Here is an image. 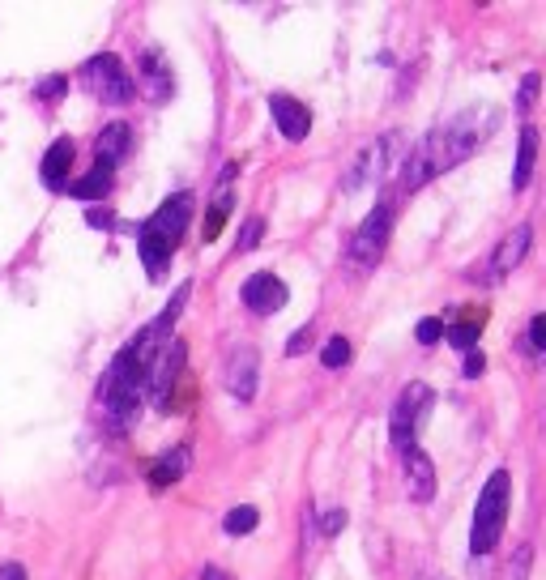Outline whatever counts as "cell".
Here are the masks:
<instances>
[{
    "mask_svg": "<svg viewBox=\"0 0 546 580\" xmlns=\"http://www.w3.org/2000/svg\"><path fill=\"white\" fill-rule=\"evenodd\" d=\"M495 120H500V111H495V107H470V111H461V116H453L448 124L431 128V133L406 154L401 192L423 188V184L436 180V175H444V171H453L457 163H465V158H470L478 145L495 133Z\"/></svg>",
    "mask_w": 546,
    "mask_h": 580,
    "instance_id": "6da1fadb",
    "label": "cell"
},
{
    "mask_svg": "<svg viewBox=\"0 0 546 580\" xmlns=\"http://www.w3.org/2000/svg\"><path fill=\"white\" fill-rule=\"evenodd\" d=\"M508 499H512V478H508V470H495L487 478L483 495H478V508H474V534H470L474 555L495 551V542L504 534V521H508Z\"/></svg>",
    "mask_w": 546,
    "mask_h": 580,
    "instance_id": "7a4b0ae2",
    "label": "cell"
},
{
    "mask_svg": "<svg viewBox=\"0 0 546 580\" xmlns=\"http://www.w3.org/2000/svg\"><path fill=\"white\" fill-rule=\"evenodd\" d=\"M82 86L94 90V94H99L103 103H111V107H120V103H128V99L137 94L133 73H128V69H124V60H120V56H111V52L86 60V69H82Z\"/></svg>",
    "mask_w": 546,
    "mask_h": 580,
    "instance_id": "3957f363",
    "label": "cell"
},
{
    "mask_svg": "<svg viewBox=\"0 0 546 580\" xmlns=\"http://www.w3.org/2000/svg\"><path fill=\"white\" fill-rule=\"evenodd\" d=\"M431 406H436V393L427 389V384H406L397 397V406H393V418H389V431H393V448H414V435H419L423 427V418L431 414Z\"/></svg>",
    "mask_w": 546,
    "mask_h": 580,
    "instance_id": "277c9868",
    "label": "cell"
},
{
    "mask_svg": "<svg viewBox=\"0 0 546 580\" xmlns=\"http://www.w3.org/2000/svg\"><path fill=\"white\" fill-rule=\"evenodd\" d=\"M389 235H393V209L376 205L372 214L363 218L355 239H350V261H355V269H372L384 256V248H389Z\"/></svg>",
    "mask_w": 546,
    "mask_h": 580,
    "instance_id": "5b68a950",
    "label": "cell"
},
{
    "mask_svg": "<svg viewBox=\"0 0 546 580\" xmlns=\"http://www.w3.org/2000/svg\"><path fill=\"white\" fill-rule=\"evenodd\" d=\"M188 222H192V192H175V197H167L146 222H141V231L163 239V244L175 252V244H180L184 231H188Z\"/></svg>",
    "mask_w": 546,
    "mask_h": 580,
    "instance_id": "8992f818",
    "label": "cell"
},
{
    "mask_svg": "<svg viewBox=\"0 0 546 580\" xmlns=\"http://www.w3.org/2000/svg\"><path fill=\"white\" fill-rule=\"evenodd\" d=\"M389 150H393V137H380L376 145L359 150L355 163H350V171H346L342 188H346V192H359V188H367V184H376L380 175H384V167H389Z\"/></svg>",
    "mask_w": 546,
    "mask_h": 580,
    "instance_id": "52a82bcc",
    "label": "cell"
},
{
    "mask_svg": "<svg viewBox=\"0 0 546 580\" xmlns=\"http://www.w3.org/2000/svg\"><path fill=\"white\" fill-rule=\"evenodd\" d=\"M239 295H244V308L252 316H273L286 308V282L273 278V273H252Z\"/></svg>",
    "mask_w": 546,
    "mask_h": 580,
    "instance_id": "ba28073f",
    "label": "cell"
},
{
    "mask_svg": "<svg viewBox=\"0 0 546 580\" xmlns=\"http://www.w3.org/2000/svg\"><path fill=\"white\" fill-rule=\"evenodd\" d=\"M256 376H261V359H256V350H252V346L231 350L227 372H222V380H227V393L248 406V401L256 397Z\"/></svg>",
    "mask_w": 546,
    "mask_h": 580,
    "instance_id": "9c48e42d",
    "label": "cell"
},
{
    "mask_svg": "<svg viewBox=\"0 0 546 580\" xmlns=\"http://www.w3.org/2000/svg\"><path fill=\"white\" fill-rule=\"evenodd\" d=\"M269 111H273V124H278V133L286 141H303V137L312 133V111H308V103L291 99V94H273Z\"/></svg>",
    "mask_w": 546,
    "mask_h": 580,
    "instance_id": "30bf717a",
    "label": "cell"
},
{
    "mask_svg": "<svg viewBox=\"0 0 546 580\" xmlns=\"http://www.w3.org/2000/svg\"><path fill=\"white\" fill-rule=\"evenodd\" d=\"M406 491L414 504H431L436 499V465H431V457L419 444L406 448Z\"/></svg>",
    "mask_w": 546,
    "mask_h": 580,
    "instance_id": "8fae6325",
    "label": "cell"
},
{
    "mask_svg": "<svg viewBox=\"0 0 546 580\" xmlns=\"http://www.w3.org/2000/svg\"><path fill=\"white\" fill-rule=\"evenodd\" d=\"M141 86H146V99L150 103H167L171 99V90H175V82H171V69L163 64V52H150L141 56Z\"/></svg>",
    "mask_w": 546,
    "mask_h": 580,
    "instance_id": "7c38bea8",
    "label": "cell"
},
{
    "mask_svg": "<svg viewBox=\"0 0 546 580\" xmlns=\"http://www.w3.org/2000/svg\"><path fill=\"white\" fill-rule=\"evenodd\" d=\"M529 239H534V231H529V222H521V227H512V235H504V244L495 248V256H491V273H495V278H504L508 269H517V265L525 261Z\"/></svg>",
    "mask_w": 546,
    "mask_h": 580,
    "instance_id": "4fadbf2b",
    "label": "cell"
},
{
    "mask_svg": "<svg viewBox=\"0 0 546 580\" xmlns=\"http://www.w3.org/2000/svg\"><path fill=\"white\" fill-rule=\"evenodd\" d=\"M69 171H73V141L60 137V141H52V150H47L39 175H43V184L52 192H64V188H69Z\"/></svg>",
    "mask_w": 546,
    "mask_h": 580,
    "instance_id": "5bb4252c",
    "label": "cell"
},
{
    "mask_svg": "<svg viewBox=\"0 0 546 580\" xmlns=\"http://www.w3.org/2000/svg\"><path fill=\"white\" fill-rule=\"evenodd\" d=\"M94 150H99V158L103 163H124L128 158V150H133V128H128L124 120H116V124H107L103 133H99V141H94Z\"/></svg>",
    "mask_w": 546,
    "mask_h": 580,
    "instance_id": "9a60e30c",
    "label": "cell"
},
{
    "mask_svg": "<svg viewBox=\"0 0 546 580\" xmlns=\"http://www.w3.org/2000/svg\"><path fill=\"white\" fill-rule=\"evenodd\" d=\"M111 180H116V167L99 158V163L90 167V175H82V180L69 184L64 192H69V197H77V201H99V197H107V192H111Z\"/></svg>",
    "mask_w": 546,
    "mask_h": 580,
    "instance_id": "2e32d148",
    "label": "cell"
},
{
    "mask_svg": "<svg viewBox=\"0 0 546 580\" xmlns=\"http://www.w3.org/2000/svg\"><path fill=\"white\" fill-rule=\"evenodd\" d=\"M534 163H538V128L525 124L521 128V150H517V171H512V192L529 188V175H534Z\"/></svg>",
    "mask_w": 546,
    "mask_h": 580,
    "instance_id": "e0dca14e",
    "label": "cell"
},
{
    "mask_svg": "<svg viewBox=\"0 0 546 580\" xmlns=\"http://www.w3.org/2000/svg\"><path fill=\"white\" fill-rule=\"evenodd\" d=\"M188 461H192L188 448H175V453L158 457V461H154V470H150V487H154V491H163L167 482H180L184 470H188Z\"/></svg>",
    "mask_w": 546,
    "mask_h": 580,
    "instance_id": "ac0fdd59",
    "label": "cell"
},
{
    "mask_svg": "<svg viewBox=\"0 0 546 580\" xmlns=\"http://www.w3.org/2000/svg\"><path fill=\"white\" fill-rule=\"evenodd\" d=\"M137 252H141V261H146V273L154 282H163V273H167V261H171V248L163 244V239H154L146 231H137Z\"/></svg>",
    "mask_w": 546,
    "mask_h": 580,
    "instance_id": "d6986e66",
    "label": "cell"
},
{
    "mask_svg": "<svg viewBox=\"0 0 546 580\" xmlns=\"http://www.w3.org/2000/svg\"><path fill=\"white\" fill-rule=\"evenodd\" d=\"M256 525H261V512H256L252 504H244V508H231L227 517H222V529H227L231 538H244V534H252Z\"/></svg>",
    "mask_w": 546,
    "mask_h": 580,
    "instance_id": "ffe728a7",
    "label": "cell"
},
{
    "mask_svg": "<svg viewBox=\"0 0 546 580\" xmlns=\"http://www.w3.org/2000/svg\"><path fill=\"white\" fill-rule=\"evenodd\" d=\"M320 363L333 367V372H337V367H346L350 363V342H346V337H329V342L320 346Z\"/></svg>",
    "mask_w": 546,
    "mask_h": 580,
    "instance_id": "44dd1931",
    "label": "cell"
},
{
    "mask_svg": "<svg viewBox=\"0 0 546 580\" xmlns=\"http://www.w3.org/2000/svg\"><path fill=\"white\" fill-rule=\"evenodd\" d=\"M478 325H470V320H465V325H453V329H444V342H453L457 350H470L474 342H478Z\"/></svg>",
    "mask_w": 546,
    "mask_h": 580,
    "instance_id": "7402d4cb",
    "label": "cell"
},
{
    "mask_svg": "<svg viewBox=\"0 0 546 580\" xmlns=\"http://www.w3.org/2000/svg\"><path fill=\"white\" fill-rule=\"evenodd\" d=\"M261 235H265V218H248L244 222V235H239V244H235V252L256 248V244H261Z\"/></svg>",
    "mask_w": 546,
    "mask_h": 580,
    "instance_id": "603a6c76",
    "label": "cell"
},
{
    "mask_svg": "<svg viewBox=\"0 0 546 580\" xmlns=\"http://www.w3.org/2000/svg\"><path fill=\"white\" fill-rule=\"evenodd\" d=\"M444 329H448L444 320H436V316H423V320H419V342H423V346H436L440 337H444Z\"/></svg>",
    "mask_w": 546,
    "mask_h": 580,
    "instance_id": "cb8c5ba5",
    "label": "cell"
},
{
    "mask_svg": "<svg viewBox=\"0 0 546 580\" xmlns=\"http://www.w3.org/2000/svg\"><path fill=\"white\" fill-rule=\"evenodd\" d=\"M546 346V316H534L529 320V354H542Z\"/></svg>",
    "mask_w": 546,
    "mask_h": 580,
    "instance_id": "d4e9b609",
    "label": "cell"
},
{
    "mask_svg": "<svg viewBox=\"0 0 546 580\" xmlns=\"http://www.w3.org/2000/svg\"><path fill=\"white\" fill-rule=\"evenodd\" d=\"M342 529H346V512H342V508L325 512V521H320V534H325V538H333V534H342Z\"/></svg>",
    "mask_w": 546,
    "mask_h": 580,
    "instance_id": "484cf974",
    "label": "cell"
},
{
    "mask_svg": "<svg viewBox=\"0 0 546 580\" xmlns=\"http://www.w3.org/2000/svg\"><path fill=\"white\" fill-rule=\"evenodd\" d=\"M538 86H542L538 73H525V82H521V107H525V111L538 103Z\"/></svg>",
    "mask_w": 546,
    "mask_h": 580,
    "instance_id": "4316f807",
    "label": "cell"
},
{
    "mask_svg": "<svg viewBox=\"0 0 546 580\" xmlns=\"http://www.w3.org/2000/svg\"><path fill=\"white\" fill-rule=\"evenodd\" d=\"M64 86H69V77H47V82H39V99H60L64 94Z\"/></svg>",
    "mask_w": 546,
    "mask_h": 580,
    "instance_id": "83f0119b",
    "label": "cell"
},
{
    "mask_svg": "<svg viewBox=\"0 0 546 580\" xmlns=\"http://www.w3.org/2000/svg\"><path fill=\"white\" fill-rule=\"evenodd\" d=\"M461 372L470 376V380H474V376H483V372H487V359H483L478 350H470V354H465V367H461Z\"/></svg>",
    "mask_w": 546,
    "mask_h": 580,
    "instance_id": "f1b7e54d",
    "label": "cell"
},
{
    "mask_svg": "<svg viewBox=\"0 0 546 580\" xmlns=\"http://www.w3.org/2000/svg\"><path fill=\"white\" fill-rule=\"evenodd\" d=\"M308 346H312V329H299V333L291 337V342H286V354H303Z\"/></svg>",
    "mask_w": 546,
    "mask_h": 580,
    "instance_id": "f546056e",
    "label": "cell"
},
{
    "mask_svg": "<svg viewBox=\"0 0 546 580\" xmlns=\"http://www.w3.org/2000/svg\"><path fill=\"white\" fill-rule=\"evenodd\" d=\"M529 555H534L529 546H521V551H517V568H512V580H525V572H529Z\"/></svg>",
    "mask_w": 546,
    "mask_h": 580,
    "instance_id": "4dcf8cb0",
    "label": "cell"
},
{
    "mask_svg": "<svg viewBox=\"0 0 546 580\" xmlns=\"http://www.w3.org/2000/svg\"><path fill=\"white\" fill-rule=\"evenodd\" d=\"M0 580H26L22 563H0Z\"/></svg>",
    "mask_w": 546,
    "mask_h": 580,
    "instance_id": "1f68e13d",
    "label": "cell"
},
{
    "mask_svg": "<svg viewBox=\"0 0 546 580\" xmlns=\"http://www.w3.org/2000/svg\"><path fill=\"white\" fill-rule=\"evenodd\" d=\"M201 580H231V576L222 572V568H214V563H205V568H201Z\"/></svg>",
    "mask_w": 546,
    "mask_h": 580,
    "instance_id": "d6a6232c",
    "label": "cell"
}]
</instances>
